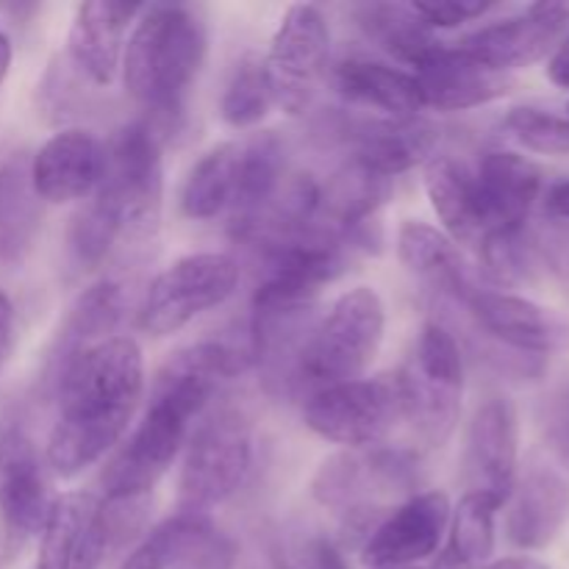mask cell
<instances>
[{
    "mask_svg": "<svg viewBox=\"0 0 569 569\" xmlns=\"http://www.w3.org/2000/svg\"><path fill=\"white\" fill-rule=\"evenodd\" d=\"M161 198L159 137L144 122H131L106 144L103 178L87 206L114 231L117 242H148L159 231Z\"/></svg>",
    "mask_w": 569,
    "mask_h": 569,
    "instance_id": "cell-5",
    "label": "cell"
},
{
    "mask_svg": "<svg viewBox=\"0 0 569 569\" xmlns=\"http://www.w3.org/2000/svg\"><path fill=\"white\" fill-rule=\"evenodd\" d=\"M489 342L528 356H548L569 345V326L561 317L520 295L476 287L461 303Z\"/></svg>",
    "mask_w": 569,
    "mask_h": 569,
    "instance_id": "cell-15",
    "label": "cell"
},
{
    "mask_svg": "<svg viewBox=\"0 0 569 569\" xmlns=\"http://www.w3.org/2000/svg\"><path fill=\"white\" fill-rule=\"evenodd\" d=\"M500 500L487 492H467L450 511V533L433 569H481L495 553V517Z\"/></svg>",
    "mask_w": 569,
    "mask_h": 569,
    "instance_id": "cell-30",
    "label": "cell"
},
{
    "mask_svg": "<svg viewBox=\"0 0 569 569\" xmlns=\"http://www.w3.org/2000/svg\"><path fill=\"white\" fill-rule=\"evenodd\" d=\"M353 159L383 178H398L433 159L442 131L422 117L365 122L353 128Z\"/></svg>",
    "mask_w": 569,
    "mask_h": 569,
    "instance_id": "cell-22",
    "label": "cell"
},
{
    "mask_svg": "<svg viewBox=\"0 0 569 569\" xmlns=\"http://www.w3.org/2000/svg\"><path fill=\"white\" fill-rule=\"evenodd\" d=\"M42 222V200L31 181V161L11 156L0 164V261H20Z\"/></svg>",
    "mask_w": 569,
    "mask_h": 569,
    "instance_id": "cell-27",
    "label": "cell"
},
{
    "mask_svg": "<svg viewBox=\"0 0 569 569\" xmlns=\"http://www.w3.org/2000/svg\"><path fill=\"white\" fill-rule=\"evenodd\" d=\"M333 87L348 103L387 114L389 120H411L426 109L411 72L372 59H345L333 70Z\"/></svg>",
    "mask_w": 569,
    "mask_h": 569,
    "instance_id": "cell-25",
    "label": "cell"
},
{
    "mask_svg": "<svg viewBox=\"0 0 569 569\" xmlns=\"http://www.w3.org/2000/svg\"><path fill=\"white\" fill-rule=\"evenodd\" d=\"M548 78L556 87L569 89V33L559 42V48L553 50L548 64Z\"/></svg>",
    "mask_w": 569,
    "mask_h": 569,
    "instance_id": "cell-43",
    "label": "cell"
},
{
    "mask_svg": "<svg viewBox=\"0 0 569 569\" xmlns=\"http://www.w3.org/2000/svg\"><path fill=\"white\" fill-rule=\"evenodd\" d=\"M567 109H569V106H567Z\"/></svg>",
    "mask_w": 569,
    "mask_h": 569,
    "instance_id": "cell-48",
    "label": "cell"
},
{
    "mask_svg": "<svg viewBox=\"0 0 569 569\" xmlns=\"http://www.w3.org/2000/svg\"><path fill=\"white\" fill-rule=\"evenodd\" d=\"M403 420L426 448H442L453 437L465 395V361L453 333L442 322H428L415 353L398 372Z\"/></svg>",
    "mask_w": 569,
    "mask_h": 569,
    "instance_id": "cell-7",
    "label": "cell"
},
{
    "mask_svg": "<svg viewBox=\"0 0 569 569\" xmlns=\"http://www.w3.org/2000/svg\"><path fill=\"white\" fill-rule=\"evenodd\" d=\"M270 106L272 94L264 76V59H259V56H244L233 67L231 78L226 83V92H222V120L231 128H250L264 120Z\"/></svg>",
    "mask_w": 569,
    "mask_h": 569,
    "instance_id": "cell-35",
    "label": "cell"
},
{
    "mask_svg": "<svg viewBox=\"0 0 569 569\" xmlns=\"http://www.w3.org/2000/svg\"><path fill=\"white\" fill-rule=\"evenodd\" d=\"M426 192L445 231L456 242L478 248L483 239V222L478 211L472 170L459 164L453 156H433L426 170Z\"/></svg>",
    "mask_w": 569,
    "mask_h": 569,
    "instance_id": "cell-26",
    "label": "cell"
},
{
    "mask_svg": "<svg viewBox=\"0 0 569 569\" xmlns=\"http://www.w3.org/2000/svg\"><path fill=\"white\" fill-rule=\"evenodd\" d=\"M239 283V267L226 253L178 259L150 281L139 309V326L153 337H170L209 309L226 303Z\"/></svg>",
    "mask_w": 569,
    "mask_h": 569,
    "instance_id": "cell-10",
    "label": "cell"
},
{
    "mask_svg": "<svg viewBox=\"0 0 569 569\" xmlns=\"http://www.w3.org/2000/svg\"><path fill=\"white\" fill-rule=\"evenodd\" d=\"M398 569H422V567H398Z\"/></svg>",
    "mask_w": 569,
    "mask_h": 569,
    "instance_id": "cell-47",
    "label": "cell"
},
{
    "mask_svg": "<svg viewBox=\"0 0 569 569\" xmlns=\"http://www.w3.org/2000/svg\"><path fill=\"white\" fill-rule=\"evenodd\" d=\"M253 465V428L242 409L222 406L206 417L192 433L178 483L183 511H200L226 503L248 478Z\"/></svg>",
    "mask_w": 569,
    "mask_h": 569,
    "instance_id": "cell-8",
    "label": "cell"
},
{
    "mask_svg": "<svg viewBox=\"0 0 569 569\" xmlns=\"http://www.w3.org/2000/svg\"><path fill=\"white\" fill-rule=\"evenodd\" d=\"M111 548H114V545H111L109 522H106V515L103 509H100V503L94 500L87 520H83L81 531H78L70 569H100L106 561V553H109Z\"/></svg>",
    "mask_w": 569,
    "mask_h": 569,
    "instance_id": "cell-39",
    "label": "cell"
},
{
    "mask_svg": "<svg viewBox=\"0 0 569 569\" xmlns=\"http://www.w3.org/2000/svg\"><path fill=\"white\" fill-rule=\"evenodd\" d=\"M122 309H126V300H122L120 283L100 281L94 283V287H89L87 292L72 303L70 315L61 322L59 337H56L53 350H50L48 378H44V381L56 389L61 376H64L87 350L98 348L100 342L111 339V331H114L122 320Z\"/></svg>",
    "mask_w": 569,
    "mask_h": 569,
    "instance_id": "cell-23",
    "label": "cell"
},
{
    "mask_svg": "<svg viewBox=\"0 0 569 569\" xmlns=\"http://www.w3.org/2000/svg\"><path fill=\"white\" fill-rule=\"evenodd\" d=\"M9 67H11V42L6 37V31L0 28V87H3L6 76H9Z\"/></svg>",
    "mask_w": 569,
    "mask_h": 569,
    "instance_id": "cell-46",
    "label": "cell"
},
{
    "mask_svg": "<svg viewBox=\"0 0 569 569\" xmlns=\"http://www.w3.org/2000/svg\"><path fill=\"white\" fill-rule=\"evenodd\" d=\"M139 14L142 6L114 3V0H89L78 6L67 37V53L72 64L98 87H109L120 70L128 28Z\"/></svg>",
    "mask_w": 569,
    "mask_h": 569,
    "instance_id": "cell-21",
    "label": "cell"
},
{
    "mask_svg": "<svg viewBox=\"0 0 569 569\" xmlns=\"http://www.w3.org/2000/svg\"><path fill=\"white\" fill-rule=\"evenodd\" d=\"M411 76L420 89L422 106H431L439 111L476 109V106L503 98L511 89V78L506 72H498L483 61L472 59L459 44L456 48L437 44L415 67Z\"/></svg>",
    "mask_w": 569,
    "mask_h": 569,
    "instance_id": "cell-17",
    "label": "cell"
},
{
    "mask_svg": "<svg viewBox=\"0 0 569 569\" xmlns=\"http://www.w3.org/2000/svg\"><path fill=\"white\" fill-rule=\"evenodd\" d=\"M450 500L445 492L411 495L395 506L361 545V561L370 569L417 567L431 559L450 526Z\"/></svg>",
    "mask_w": 569,
    "mask_h": 569,
    "instance_id": "cell-13",
    "label": "cell"
},
{
    "mask_svg": "<svg viewBox=\"0 0 569 569\" xmlns=\"http://www.w3.org/2000/svg\"><path fill=\"white\" fill-rule=\"evenodd\" d=\"M303 420L317 437L345 448H376L403 420L398 376L356 378L306 398Z\"/></svg>",
    "mask_w": 569,
    "mask_h": 569,
    "instance_id": "cell-9",
    "label": "cell"
},
{
    "mask_svg": "<svg viewBox=\"0 0 569 569\" xmlns=\"http://www.w3.org/2000/svg\"><path fill=\"white\" fill-rule=\"evenodd\" d=\"M331 31L326 14L311 3L289 6L264 59L272 103L287 114H303L328 72Z\"/></svg>",
    "mask_w": 569,
    "mask_h": 569,
    "instance_id": "cell-11",
    "label": "cell"
},
{
    "mask_svg": "<svg viewBox=\"0 0 569 569\" xmlns=\"http://www.w3.org/2000/svg\"><path fill=\"white\" fill-rule=\"evenodd\" d=\"M506 128L522 148L542 156H569V114L517 106L506 114Z\"/></svg>",
    "mask_w": 569,
    "mask_h": 569,
    "instance_id": "cell-36",
    "label": "cell"
},
{
    "mask_svg": "<svg viewBox=\"0 0 569 569\" xmlns=\"http://www.w3.org/2000/svg\"><path fill=\"white\" fill-rule=\"evenodd\" d=\"M481 267L498 287H522L537 281L539 259L533 250L528 226L511 228V231H492L478 244Z\"/></svg>",
    "mask_w": 569,
    "mask_h": 569,
    "instance_id": "cell-33",
    "label": "cell"
},
{
    "mask_svg": "<svg viewBox=\"0 0 569 569\" xmlns=\"http://www.w3.org/2000/svg\"><path fill=\"white\" fill-rule=\"evenodd\" d=\"M506 533L520 550H545L569 522V483L548 465H531L511 489Z\"/></svg>",
    "mask_w": 569,
    "mask_h": 569,
    "instance_id": "cell-20",
    "label": "cell"
},
{
    "mask_svg": "<svg viewBox=\"0 0 569 569\" xmlns=\"http://www.w3.org/2000/svg\"><path fill=\"white\" fill-rule=\"evenodd\" d=\"M517 453L520 428L511 400H483L467 431L465 478L470 492L495 495L500 503H506L517 483Z\"/></svg>",
    "mask_w": 569,
    "mask_h": 569,
    "instance_id": "cell-16",
    "label": "cell"
},
{
    "mask_svg": "<svg viewBox=\"0 0 569 569\" xmlns=\"http://www.w3.org/2000/svg\"><path fill=\"white\" fill-rule=\"evenodd\" d=\"M94 506L92 495H61L53 500L48 522L39 533V556L33 569H70L78 531Z\"/></svg>",
    "mask_w": 569,
    "mask_h": 569,
    "instance_id": "cell-34",
    "label": "cell"
},
{
    "mask_svg": "<svg viewBox=\"0 0 569 569\" xmlns=\"http://www.w3.org/2000/svg\"><path fill=\"white\" fill-rule=\"evenodd\" d=\"M206 59V26L187 6H148L133 22L122 59L131 98L159 122L181 120Z\"/></svg>",
    "mask_w": 569,
    "mask_h": 569,
    "instance_id": "cell-3",
    "label": "cell"
},
{
    "mask_svg": "<svg viewBox=\"0 0 569 569\" xmlns=\"http://www.w3.org/2000/svg\"><path fill=\"white\" fill-rule=\"evenodd\" d=\"M248 365V356L222 342L178 350L156 376L142 422L106 467V500H150L156 483L181 453L192 422Z\"/></svg>",
    "mask_w": 569,
    "mask_h": 569,
    "instance_id": "cell-1",
    "label": "cell"
},
{
    "mask_svg": "<svg viewBox=\"0 0 569 569\" xmlns=\"http://www.w3.org/2000/svg\"><path fill=\"white\" fill-rule=\"evenodd\" d=\"M283 178H287L283 144L276 133H259V137L242 144L237 198H233L231 211H228L231 214V231L267 209V203L281 189Z\"/></svg>",
    "mask_w": 569,
    "mask_h": 569,
    "instance_id": "cell-31",
    "label": "cell"
},
{
    "mask_svg": "<svg viewBox=\"0 0 569 569\" xmlns=\"http://www.w3.org/2000/svg\"><path fill=\"white\" fill-rule=\"evenodd\" d=\"M539 264L569 281V220H545L539 228H528Z\"/></svg>",
    "mask_w": 569,
    "mask_h": 569,
    "instance_id": "cell-40",
    "label": "cell"
},
{
    "mask_svg": "<svg viewBox=\"0 0 569 569\" xmlns=\"http://www.w3.org/2000/svg\"><path fill=\"white\" fill-rule=\"evenodd\" d=\"M11 345H14V306H11L9 295L0 289V376L9 361Z\"/></svg>",
    "mask_w": 569,
    "mask_h": 569,
    "instance_id": "cell-42",
    "label": "cell"
},
{
    "mask_svg": "<svg viewBox=\"0 0 569 569\" xmlns=\"http://www.w3.org/2000/svg\"><path fill=\"white\" fill-rule=\"evenodd\" d=\"M387 311L376 289L356 287L317 320L298 361L295 392L315 395L337 383L356 381L376 359L383 342Z\"/></svg>",
    "mask_w": 569,
    "mask_h": 569,
    "instance_id": "cell-6",
    "label": "cell"
},
{
    "mask_svg": "<svg viewBox=\"0 0 569 569\" xmlns=\"http://www.w3.org/2000/svg\"><path fill=\"white\" fill-rule=\"evenodd\" d=\"M545 211L553 220H569V181L556 183L545 198Z\"/></svg>",
    "mask_w": 569,
    "mask_h": 569,
    "instance_id": "cell-44",
    "label": "cell"
},
{
    "mask_svg": "<svg viewBox=\"0 0 569 569\" xmlns=\"http://www.w3.org/2000/svg\"><path fill=\"white\" fill-rule=\"evenodd\" d=\"M276 569H348L331 539L315 531L281 533L272 548Z\"/></svg>",
    "mask_w": 569,
    "mask_h": 569,
    "instance_id": "cell-37",
    "label": "cell"
},
{
    "mask_svg": "<svg viewBox=\"0 0 569 569\" xmlns=\"http://www.w3.org/2000/svg\"><path fill=\"white\" fill-rule=\"evenodd\" d=\"M239 142H222L200 156L187 172L181 187V211L189 220H214L231 211L237 198Z\"/></svg>",
    "mask_w": 569,
    "mask_h": 569,
    "instance_id": "cell-29",
    "label": "cell"
},
{
    "mask_svg": "<svg viewBox=\"0 0 569 569\" xmlns=\"http://www.w3.org/2000/svg\"><path fill=\"white\" fill-rule=\"evenodd\" d=\"M106 144L83 128L53 133L31 159V181L44 203H72L98 189L103 178Z\"/></svg>",
    "mask_w": 569,
    "mask_h": 569,
    "instance_id": "cell-18",
    "label": "cell"
},
{
    "mask_svg": "<svg viewBox=\"0 0 569 569\" xmlns=\"http://www.w3.org/2000/svg\"><path fill=\"white\" fill-rule=\"evenodd\" d=\"M53 500L31 437L20 426L0 428V526L11 553L42 533Z\"/></svg>",
    "mask_w": 569,
    "mask_h": 569,
    "instance_id": "cell-12",
    "label": "cell"
},
{
    "mask_svg": "<svg viewBox=\"0 0 569 569\" xmlns=\"http://www.w3.org/2000/svg\"><path fill=\"white\" fill-rule=\"evenodd\" d=\"M417 14L428 22L431 28H456L461 22L478 20L495 9L492 3L483 0H437V3H411Z\"/></svg>",
    "mask_w": 569,
    "mask_h": 569,
    "instance_id": "cell-41",
    "label": "cell"
},
{
    "mask_svg": "<svg viewBox=\"0 0 569 569\" xmlns=\"http://www.w3.org/2000/svg\"><path fill=\"white\" fill-rule=\"evenodd\" d=\"M217 528L209 515L181 509L178 515L167 517L164 522L150 528L142 542L126 556L120 569H176Z\"/></svg>",
    "mask_w": 569,
    "mask_h": 569,
    "instance_id": "cell-32",
    "label": "cell"
},
{
    "mask_svg": "<svg viewBox=\"0 0 569 569\" xmlns=\"http://www.w3.org/2000/svg\"><path fill=\"white\" fill-rule=\"evenodd\" d=\"M398 256L411 276L456 303H465L467 295L478 287L453 239L428 222L406 220L400 226Z\"/></svg>",
    "mask_w": 569,
    "mask_h": 569,
    "instance_id": "cell-24",
    "label": "cell"
},
{
    "mask_svg": "<svg viewBox=\"0 0 569 569\" xmlns=\"http://www.w3.org/2000/svg\"><path fill=\"white\" fill-rule=\"evenodd\" d=\"M542 437L553 459L569 476V381L559 383L542 403Z\"/></svg>",
    "mask_w": 569,
    "mask_h": 569,
    "instance_id": "cell-38",
    "label": "cell"
},
{
    "mask_svg": "<svg viewBox=\"0 0 569 569\" xmlns=\"http://www.w3.org/2000/svg\"><path fill=\"white\" fill-rule=\"evenodd\" d=\"M569 28L567 3H533L506 20L483 26L459 42L465 53L483 61L492 70L506 72L537 64L559 48Z\"/></svg>",
    "mask_w": 569,
    "mask_h": 569,
    "instance_id": "cell-14",
    "label": "cell"
},
{
    "mask_svg": "<svg viewBox=\"0 0 569 569\" xmlns=\"http://www.w3.org/2000/svg\"><path fill=\"white\" fill-rule=\"evenodd\" d=\"M483 569H548L542 561L528 559V556H515V559H500L495 565H487Z\"/></svg>",
    "mask_w": 569,
    "mask_h": 569,
    "instance_id": "cell-45",
    "label": "cell"
},
{
    "mask_svg": "<svg viewBox=\"0 0 569 569\" xmlns=\"http://www.w3.org/2000/svg\"><path fill=\"white\" fill-rule=\"evenodd\" d=\"M59 417L44 459L61 478L98 465L128 431L144 392L142 350L131 337H111L87 350L53 389Z\"/></svg>",
    "mask_w": 569,
    "mask_h": 569,
    "instance_id": "cell-2",
    "label": "cell"
},
{
    "mask_svg": "<svg viewBox=\"0 0 569 569\" xmlns=\"http://www.w3.org/2000/svg\"><path fill=\"white\" fill-rule=\"evenodd\" d=\"M472 181H476L483 237L492 231L528 226L533 203L542 192V172L533 161L511 150H489L478 161Z\"/></svg>",
    "mask_w": 569,
    "mask_h": 569,
    "instance_id": "cell-19",
    "label": "cell"
},
{
    "mask_svg": "<svg viewBox=\"0 0 569 569\" xmlns=\"http://www.w3.org/2000/svg\"><path fill=\"white\" fill-rule=\"evenodd\" d=\"M350 14L370 42L403 64L417 67L439 44L433 39V28L417 14L415 6L361 3L353 6Z\"/></svg>",
    "mask_w": 569,
    "mask_h": 569,
    "instance_id": "cell-28",
    "label": "cell"
},
{
    "mask_svg": "<svg viewBox=\"0 0 569 569\" xmlns=\"http://www.w3.org/2000/svg\"><path fill=\"white\" fill-rule=\"evenodd\" d=\"M420 467L409 450L348 448L328 456L311 478V498L342 517L348 545H365L372 528L415 495Z\"/></svg>",
    "mask_w": 569,
    "mask_h": 569,
    "instance_id": "cell-4",
    "label": "cell"
}]
</instances>
